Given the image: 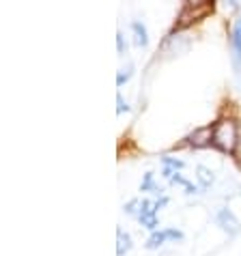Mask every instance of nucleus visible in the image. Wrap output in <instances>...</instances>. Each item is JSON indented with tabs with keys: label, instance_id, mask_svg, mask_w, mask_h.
<instances>
[{
	"label": "nucleus",
	"instance_id": "1",
	"mask_svg": "<svg viewBox=\"0 0 241 256\" xmlns=\"http://www.w3.org/2000/svg\"><path fill=\"white\" fill-rule=\"evenodd\" d=\"M216 148H220L222 153H232L237 144V127L232 120H218V123L211 127V142Z\"/></svg>",
	"mask_w": 241,
	"mask_h": 256
},
{
	"label": "nucleus",
	"instance_id": "2",
	"mask_svg": "<svg viewBox=\"0 0 241 256\" xmlns=\"http://www.w3.org/2000/svg\"><path fill=\"white\" fill-rule=\"evenodd\" d=\"M214 9H216L214 2H186L179 13V18H176L174 30H183V28H188L192 24L202 22L204 18L214 13Z\"/></svg>",
	"mask_w": 241,
	"mask_h": 256
},
{
	"label": "nucleus",
	"instance_id": "3",
	"mask_svg": "<svg viewBox=\"0 0 241 256\" xmlns=\"http://www.w3.org/2000/svg\"><path fill=\"white\" fill-rule=\"evenodd\" d=\"M168 200L166 198H162V200L158 202H151V200H142L140 202V222H142V226H146L148 230H158V211L160 207H164Z\"/></svg>",
	"mask_w": 241,
	"mask_h": 256
},
{
	"label": "nucleus",
	"instance_id": "4",
	"mask_svg": "<svg viewBox=\"0 0 241 256\" xmlns=\"http://www.w3.org/2000/svg\"><path fill=\"white\" fill-rule=\"evenodd\" d=\"M216 222H218L220 228H222L224 232H228L230 237H235V234H239V230H241L239 220L230 209H220L218 216H216Z\"/></svg>",
	"mask_w": 241,
	"mask_h": 256
},
{
	"label": "nucleus",
	"instance_id": "5",
	"mask_svg": "<svg viewBox=\"0 0 241 256\" xmlns=\"http://www.w3.org/2000/svg\"><path fill=\"white\" fill-rule=\"evenodd\" d=\"M166 239H183V232H181V230H176V228L155 230V232H151V237L146 239V248H148V250H155V248H160Z\"/></svg>",
	"mask_w": 241,
	"mask_h": 256
},
{
	"label": "nucleus",
	"instance_id": "6",
	"mask_svg": "<svg viewBox=\"0 0 241 256\" xmlns=\"http://www.w3.org/2000/svg\"><path fill=\"white\" fill-rule=\"evenodd\" d=\"M116 239H118L116 256H125L127 252L132 250V237H130V234H127L123 228H116Z\"/></svg>",
	"mask_w": 241,
	"mask_h": 256
},
{
	"label": "nucleus",
	"instance_id": "7",
	"mask_svg": "<svg viewBox=\"0 0 241 256\" xmlns=\"http://www.w3.org/2000/svg\"><path fill=\"white\" fill-rule=\"evenodd\" d=\"M196 172H198V181H200V186H202V188H209L211 183H214V172H211L209 168L198 166V168H196Z\"/></svg>",
	"mask_w": 241,
	"mask_h": 256
},
{
	"label": "nucleus",
	"instance_id": "8",
	"mask_svg": "<svg viewBox=\"0 0 241 256\" xmlns=\"http://www.w3.org/2000/svg\"><path fill=\"white\" fill-rule=\"evenodd\" d=\"M132 30L136 32V44L144 48V46L148 44V39H146V28L140 24V22H134V24H132Z\"/></svg>",
	"mask_w": 241,
	"mask_h": 256
},
{
	"label": "nucleus",
	"instance_id": "9",
	"mask_svg": "<svg viewBox=\"0 0 241 256\" xmlns=\"http://www.w3.org/2000/svg\"><path fill=\"white\" fill-rule=\"evenodd\" d=\"M232 44H235V52L241 58V18L235 22V28H232Z\"/></svg>",
	"mask_w": 241,
	"mask_h": 256
},
{
	"label": "nucleus",
	"instance_id": "10",
	"mask_svg": "<svg viewBox=\"0 0 241 256\" xmlns=\"http://www.w3.org/2000/svg\"><path fill=\"white\" fill-rule=\"evenodd\" d=\"M132 69H134L132 65L127 67V69H120V74L116 76V84H118V86H123V82H127L132 78Z\"/></svg>",
	"mask_w": 241,
	"mask_h": 256
},
{
	"label": "nucleus",
	"instance_id": "11",
	"mask_svg": "<svg viewBox=\"0 0 241 256\" xmlns=\"http://www.w3.org/2000/svg\"><path fill=\"white\" fill-rule=\"evenodd\" d=\"M116 104H118V108H116V112H118V114H120V112H127V110H130V106H127L125 102H123V95H116Z\"/></svg>",
	"mask_w": 241,
	"mask_h": 256
},
{
	"label": "nucleus",
	"instance_id": "12",
	"mask_svg": "<svg viewBox=\"0 0 241 256\" xmlns=\"http://www.w3.org/2000/svg\"><path fill=\"white\" fill-rule=\"evenodd\" d=\"M116 46H118V52H123V34H116Z\"/></svg>",
	"mask_w": 241,
	"mask_h": 256
}]
</instances>
